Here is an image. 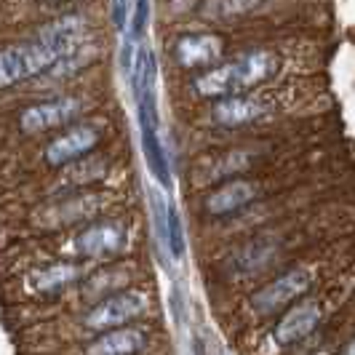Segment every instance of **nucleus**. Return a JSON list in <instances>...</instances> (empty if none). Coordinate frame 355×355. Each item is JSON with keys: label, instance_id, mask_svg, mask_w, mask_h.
Returning a JSON list of instances; mask_svg holds the SVG:
<instances>
[{"label": "nucleus", "instance_id": "obj_1", "mask_svg": "<svg viewBox=\"0 0 355 355\" xmlns=\"http://www.w3.org/2000/svg\"><path fill=\"white\" fill-rule=\"evenodd\" d=\"M278 67L275 53L270 51H249L241 53L238 59H232L227 64H219L209 70L206 75L196 78V91L206 99H225L235 96L241 91H249L259 83H265L267 78H272V72Z\"/></svg>", "mask_w": 355, "mask_h": 355}, {"label": "nucleus", "instance_id": "obj_2", "mask_svg": "<svg viewBox=\"0 0 355 355\" xmlns=\"http://www.w3.org/2000/svg\"><path fill=\"white\" fill-rule=\"evenodd\" d=\"M62 56L43 46L40 40L24 43V46H11L0 51V89L17 86L21 80H30L35 75L49 72Z\"/></svg>", "mask_w": 355, "mask_h": 355}, {"label": "nucleus", "instance_id": "obj_3", "mask_svg": "<svg viewBox=\"0 0 355 355\" xmlns=\"http://www.w3.org/2000/svg\"><path fill=\"white\" fill-rule=\"evenodd\" d=\"M144 310H147V297L142 291H118L91 307V313H86V326L94 331L121 329L134 318H139Z\"/></svg>", "mask_w": 355, "mask_h": 355}, {"label": "nucleus", "instance_id": "obj_4", "mask_svg": "<svg viewBox=\"0 0 355 355\" xmlns=\"http://www.w3.org/2000/svg\"><path fill=\"white\" fill-rule=\"evenodd\" d=\"M313 284V272L297 267L291 272H286L281 278H275L272 284H267L265 288H259L254 297H251V307L257 313H275L286 304H291L294 300H300L304 291Z\"/></svg>", "mask_w": 355, "mask_h": 355}, {"label": "nucleus", "instance_id": "obj_5", "mask_svg": "<svg viewBox=\"0 0 355 355\" xmlns=\"http://www.w3.org/2000/svg\"><path fill=\"white\" fill-rule=\"evenodd\" d=\"M125 227L121 222H96L78 232L75 238V254L78 257H112L125 246Z\"/></svg>", "mask_w": 355, "mask_h": 355}, {"label": "nucleus", "instance_id": "obj_6", "mask_svg": "<svg viewBox=\"0 0 355 355\" xmlns=\"http://www.w3.org/2000/svg\"><path fill=\"white\" fill-rule=\"evenodd\" d=\"M78 112H80V102L72 99V96L40 102V105L27 107L19 115V128L24 134H40V131H49V128H56V125L70 123Z\"/></svg>", "mask_w": 355, "mask_h": 355}, {"label": "nucleus", "instance_id": "obj_7", "mask_svg": "<svg viewBox=\"0 0 355 355\" xmlns=\"http://www.w3.org/2000/svg\"><path fill=\"white\" fill-rule=\"evenodd\" d=\"M86 33H89V21L80 14H64V17L53 19L49 24H43L37 30L35 40H40L43 46H49L59 56H67L70 51L80 49L83 40H86Z\"/></svg>", "mask_w": 355, "mask_h": 355}, {"label": "nucleus", "instance_id": "obj_8", "mask_svg": "<svg viewBox=\"0 0 355 355\" xmlns=\"http://www.w3.org/2000/svg\"><path fill=\"white\" fill-rule=\"evenodd\" d=\"M99 142V131L94 125H75L70 131H64L62 137H56L53 142L46 147V163L51 166H67L72 160L83 158L86 153H91Z\"/></svg>", "mask_w": 355, "mask_h": 355}, {"label": "nucleus", "instance_id": "obj_9", "mask_svg": "<svg viewBox=\"0 0 355 355\" xmlns=\"http://www.w3.org/2000/svg\"><path fill=\"white\" fill-rule=\"evenodd\" d=\"M318 320H320L318 302L307 300V302H302V304H294L284 318L278 320V326H275V331H272L275 345L288 347V345L300 342V339H304L315 326H318Z\"/></svg>", "mask_w": 355, "mask_h": 355}, {"label": "nucleus", "instance_id": "obj_10", "mask_svg": "<svg viewBox=\"0 0 355 355\" xmlns=\"http://www.w3.org/2000/svg\"><path fill=\"white\" fill-rule=\"evenodd\" d=\"M267 112V102L259 96H225V99H216V105L211 110L214 123L227 125H246L257 118H262Z\"/></svg>", "mask_w": 355, "mask_h": 355}, {"label": "nucleus", "instance_id": "obj_11", "mask_svg": "<svg viewBox=\"0 0 355 355\" xmlns=\"http://www.w3.org/2000/svg\"><path fill=\"white\" fill-rule=\"evenodd\" d=\"M174 56L182 67H206L222 56V40L216 35H184L179 37Z\"/></svg>", "mask_w": 355, "mask_h": 355}, {"label": "nucleus", "instance_id": "obj_12", "mask_svg": "<svg viewBox=\"0 0 355 355\" xmlns=\"http://www.w3.org/2000/svg\"><path fill=\"white\" fill-rule=\"evenodd\" d=\"M102 209V198L99 196H72L62 203H56L53 209H49L46 225L49 227H67V225H78L86 222L94 214H99Z\"/></svg>", "mask_w": 355, "mask_h": 355}, {"label": "nucleus", "instance_id": "obj_13", "mask_svg": "<svg viewBox=\"0 0 355 355\" xmlns=\"http://www.w3.org/2000/svg\"><path fill=\"white\" fill-rule=\"evenodd\" d=\"M257 196V187L251 182H243V179H235V182H227L222 184L219 190H214L209 200H206V211L214 214V216H225V214H235L238 209L249 206Z\"/></svg>", "mask_w": 355, "mask_h": 355}, {"label": "nucleus", "instance_id": "obj_14", "mask_svg": "<svg viewBox=\"0 0 355 355\" xmlns=\"http://www.w3.org/2000/svg\"><path fill=\"white\" fill-rule=\"evenodd\" d=\"M144 342H147L144 331L121 326V329H112L105 337L94 339L89 345V350H86V355H134L142 350Z\"/></svg>", "mask_w": 355, "mask_h": 355}, {"label": "nucleus", "instance_id": "obj_15", "mask_svg": "<svg viewBox=\"0 0 355 355\" xmlns=\"http://www.w3.org/2000/svg\"><path fill=\"white\" fill-rule=\"evenodd\" d=\"M80 278V265L75 262H51V265L37 267L30 275V286L37 294H56L62 288L72 286Z\"/></svg>", "mask_w": 355, "mask_h": 355}, {"label": "nucleus", "instance_id": "obj_16", "mask_svg": "<svg viewBox=\"0 0 355 355\" xmlns=\"http://www.w3.org/2000/svg\"><path fill=\"white\" fill-rule=\"evenodd\" d=\"M142 150L153 179L160 182L163 187H171V168H168L166 147L160 142V131H142Z\"/></svg>", "mask_w": 355, "mask_h": 355}, {"label": "nucleus", "instance_id": "obj_17", "mask_svg": "<svg viewBox=\"0 0 355 355\" xmlns=\"http://www.w3.org/2000/svg\"><path fill=\"white\" fill-rule=\"evenodd\" d=\"M262 0H203L200 17L211 21H230V19L251 14Z\"/></svg>", "mask_w": 355, "mask_h": 355}, {"label": "nucleus", "instance_id": "obj_18", "mask_svg": "<svg viewBox=\"0 0 355 355\" xmlns=\"http://www.w3.org/2000/svg\"><path fill=\"white\" fill-rule=\"evenodd\" d=\"M272 254H275V241L272 238H257V241H251V243H246L241 249V254H238V267L257 272L259 267H265L272 259Z\"/></svg>", "mask_w": 355, "mask_h": 355}, {"label": "nucleus", "instance_id": "obj_19", "mask_svg": "<svg viewBox=\"0 0 355 355\" xmlns=\"http://www.w3.org/2000/svg\"><path fill=\"white\" fill-rule=\"evenodd\" d=\"M94 53H96L94 46H80V49L70 51L67 56H62L46 75H51V78H67V75H72V72L83 70L86 64H91V62H94Z\"/></svg>", "mask_w": 355, "mask_h": 355}, {"label": "nucleus", "instance_id": "obj_20", "mask_svg": "<svg viewBox=\"0 0 355 355\" xmlns=\"http://www.w3.org/2000/svg\"><path fill=\"white\" fill-rule=\"evenodd\" d=\"M166 249L174 259L184 257V227H182L179 211L171 203L166 206Z\"/></svg>", "mask_w": 355, "mask_h": 355}, {"label": "nucleus", "instance_id": "obj_21", "mask_svg": "<svg viewBox=\"0 0 355 355\" xmlns=\"http://www.w3.org/2000/svg\"><path fill=\"white\" fill-rule=\"evenodd\" d=\"M125 281V272H118V270H102L99 275H94L86 286V294L89 297H105V294H112V291H121V284Z\"/></svg>", "mask_w": 355, "mask_h": 355}, {"label": "nucleus", "instance_id": "obj_22", "mask_svg": "<svg viewBox=\"0 0 355 355\" xmlns=\"http://www.w3.org/2000/svg\"><path fill=\"white\" fill-rule=\"evenodd\" d=\"M147 21H150V0H134V11H131V21H128V30L123 35H131L134 40H139L147 30Z\"/></svg>", "mask_w": 355, "mask_h": 355}, {"label": "nucleus", "instance_id": "obj_23", "mask_svg": "<svg viewBox=\"0 0 355 355\" xmlns=\"http://www.w3.org/2000/svg\"><path fill=\"white\" fill-rule=\"evenodd\" d=\"M110 14H112V24L118 33L128 30V21H131V6L128 0H110Z\"/></svg>", "mask_w": 355, "mask_h": 355}, {"label": "nucleus", "instance_id": "obj_24", "mask_svg": "<svg viewBox=\"0 0 355 355\" xmlns=\"http://www.w3.org/2000/svg\"><path fill=\"white\" fill-rule=\"evenodd\" d=\"M339 355H355V339H353V342H350V345H347V347H345V350H342Z\"/></svg>", "mask_w": 355, "mask_h": 355}]
</instances>
